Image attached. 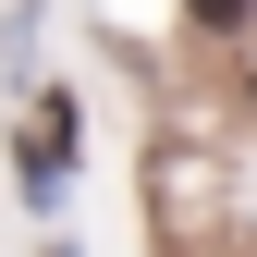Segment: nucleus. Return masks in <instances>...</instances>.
I'll return each instance as SVG.
<instances>
[{"instance_id": "nucleus-1", "label": "nucleus", "mask_w": 257, "mask_h": 257, "mask_svg": "<svg viewBox=\"0 0 257 257\" xmlns=\"http://www.w3.org/2000/svg\"><path fill=\"white\" fill-rule=\"evenodd\" d=\"M61 172H74V98H61V86H37V110H25V147H13V184L25 196H61Z\"/></svg>"}, {"instance_id": "nucleus-2", "label": "nucleus", "mask_w": 257, "mask_h": 257, "mask_svg": "<svg viewBox=\"0 0 257 257\" xmlns=\"http://www.w3.org/2000/svg\"><path fill=\"white\" fill-rule=\"evenodd\" d=\"M184 13H196V25H245V0H184Z\"/></svg>"}]
</instances>
